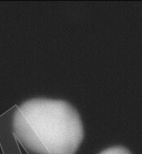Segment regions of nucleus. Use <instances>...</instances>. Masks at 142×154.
<instances>
[{"label":"nucleus","mask_w":142,"mask_h":154,"mask_svg":"<svg viewBox=\"0 0 142 154\" xmlns=\"http://www.w3.org/2000/svg\"><path fill=\"white\" fill-rule=\"evenodd\" d=\"M15 137L36 154H75L84 139L80 114L61 100L31 99L16 109Z\"/></svg>","instance_id":"f257e3e1"},{"label":"nucleus","mask_w":142,"mask_h":154,"mask_svg":"<svg viewBox=\"0 0 142 154\" xmlns=\"http://www.w3.org/2000/svg\"><path fill=\"white\" fill-rule=\"evenodd\" d=\"M99 154H132L126 147L121 146H115L108 147Z\"/></svg>","instance_id":"f03ea898"}]
</instances>
